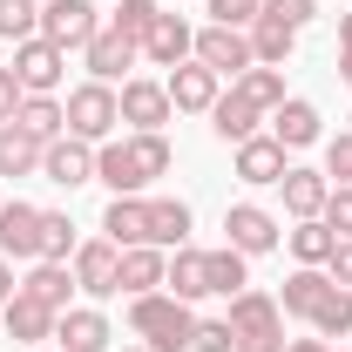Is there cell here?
Returning <instances> with one entry per match:
<instances>
[{"mask_svg": "<svg viewBox=\"0 0 352 352\" xmlns=\"http://www.w3.org/2000/svg\"><path fill=\"white\" fill-rule=\"evenodd\" d=\"M170 135L163 129H135V135H109L95 142V183H109V197H142V183L170 176Z\"/></svg>", "mask_w": 352, "mask_h": 352, "instance_id": "1", "label": "cell"}, {"mask_svg": "<svg viewBox=\"0 0 352 352\" xmlns=\"http://www.w3.org/2000/svg\"><path fill=\"white\" fill-rule=\"evenodd\" d=\"M129 332L149 352H190V339H197V311L183 305L176 292H142V298H129Z\"/></svg>", "mask_w": 352, "mask_h": 352, "instance_id": "2", "label": "cell"}, {"mask_svg": "<svg viewBox=\"0 0 352 352\" xmlns=\"http://www.w3.org/2000/svg\"><path fill=\"white\" fill-rule=\"evenodd\" d=\"M230 339H237V352H285V311H278V298L271 292H258V285H244L237 298H230Z\"/></svg>", "mask_w": 352, "mask_h": 352, "instance_id": "3", "label": "cell"}, {"mask_svg": "<svg viewBox=\"0 0 352 352\" xmlns=\"http://www.w3.org/2000/svg\"><path fill=\"white\" fill-rule=\"evenodd\" d=\"M68 135H82V142H109V135L122 129V102H116V88L109 82H82L68 88Z\"/></svg>", "mask_w": 352, "mask_h": 352, "instance_id": "4", "label": "cell"}, {"mask_svg": "<svg viewBox=\"0 0 352 352\" xmlns=\"http://www.w3.org/2000/svg\"><path fill=\"white\" fill-rule=\"evenodd\" d=\"M223 244L244 251V258H264V251L285 244V223L271 217L264 204H230V210H223Z\"/></svg>", "mask_w": 352, "mask_h": 352, "instance_id": "5", "label": "cell"}, {"mask_svg": "<svg viewBox=\"0 0 352 352\" xmlns=\"http://www.w3.org/2000/svg\"><path fill=\"white\" fill-rule=\"evenodd\" d=\"M41 34L61 54H82L95 34H102V14H95V0H47L41 7Z\"/></svg>", "mask_w": 352, "mask_h": 352, "instance_id": "6", "label": "cell"}, {"mask_svg": "<svg viewBox=\"0 0 352 352\" xmlns=\"http://www.w3.org/2000/svg\"><path fill=\"white\" fill-rule=\"evenodd\" d=\"M14 75H21V88L28 95H54V88L68 82V54L47 41V34H34V41H14V61H7Z\"/></svg>", "mask_w": 352, "mask_h": 352, "instance_id": "7", "label": "cell"}, {"mask_svg": "<svg viewBox=\"0 0 352 352\" xmlns=\"http://www.w3.org/2000/svg\"><path fill=\"white\" fill-rule=\"evenodd\" d=\"M68 271H75V292H88V298H116V292H122V285H116L122 251H116L109 237H82L75 258H68Z\"/></svg>", "mask_w": 352, "mask_h": 352, "instance_id": "8", "label": "cell"}, {"mask_svg": "<svg viewBox=\"0 0 352 352\" xmlns=\"http://www.w3.org/2000/svg\"><path fill=\"white\" fill-rule=\"evenodd\" d=\"M135 61H142V47H135L122 28H109V21H102V34L82 47L88 82H109V88H116V82H129V68H135Z\"/></svg>", "mask_w": 352, "mask_h": 352, "instance_id": "9", "label": "cell"}, {"mask_svg": "<svg viewBox=\"0 0 352 352\" xmlns=\"http://www.w3.org/2000/svg\"><path fill=\"white\" fill-rule=\"evenodd\" d=\"M190 61H204L210 75H230V82H237L244 68H258V61H251V34H244V28H217V21L197 34V54H190Z\"/></svg>", "mask_w": 352, "mask_h": 352, "instance_id": "10", "label": "cell"}, {"mask_svg": "<svg viewBox=\"0 0 352 352\" xmlns=\"http://www.w3.org/2000/svg\"><path fill=\"white\" fill-rule=\"evenodd\" d=\"M163 88H170V109H176V116H210L217 95H223V75H210L204 61H183V68L163 75Z\"/></svg>", "mask_w": 352, "mask_h": 352, "instance_id": "11", "label": "cell"}, {"mask_svg": "<svg viewBox=\"0 0 352 352\" xmlns=\"http://www.w3.org/2000/svg\"><path fill=\"white\" fill-rule=\"evenodd\" d=\"M190 54H197V28H190L183 14L163 7V14H156V28L142 34V61H149V68H183Z\"/></svg>", "mask_w": 352, "mask_h": 352, "instance_id": "12", "label": "cell"}, {"mask_svg": "<svg viewBox=\"0 0 352 352\" xmlns=\"http://www.w3.org/2000/svg\"><path fill=\"white\" fill-rule=\"evenodd\" d=\"M116 102H122V122H129V135L135 129H163L176 109H170V88L163 82H149V75H129V82L116 88Z\"/></svg>", "mask_w": 352, "mask_h": 352, "instance_id": "13", "label": "cell"}, {"mask_svg": "<svg viewBox=\"0 0 352 352\" xmlns=\"http://www.w3.org/2000/svg\"><path fill=\"white\" fill-rule=\"evenodd\" d=\"M41 176H47V183H61V190L95 183V142H82V135H54V142L41 149Z\"/></svg>", "mask_w": 352, "mask_h": 352, "instance_id": "14", "label": "cell"}, {"mask_svg": "<svg viewBox=\"0 0 352 352\" xmlns=\"http://www.w3.org/2000/svg\"><path fill=\"white\" fill-rule=\"evenodd\" d=\"M285 170H292V149H285L278 135H244V142H237V176H244L251 190L285 183Z\"/></svg>", "mask_w": 352, "mask_h": 352, "instance_id": "15", "label": "cell"}, {"mask_svg": "<svg viewBox=\"0 0 352 352\" xmlns=\"http://www.w3.org/2000/svg\"><path fill=\"white\" fill-rule=\"evenodd\" d=\"M54 318H61V311H47L41 298L14 292V298L0 305V332H7V339H21V346L34 352V346H47V339H54Z\"/></svg>", "mask_w": 352, "mask_h": 352, "instance_id": "16", "label": "cell"}, {"mask_svg": "<svg viewBox=\"0 0 352 352\" xmlns=\"http://www.w3.org/2000/svg\"><path fill=\"white\" fill-rule=\"evenodd\" d=\"M109 318H102V305H68L61 318H54V346L61 352H109Z\"/></svg>", "mask_w": 352, "mask_h": 352, "instance_id": "17", "label": "cell"}, {"mask_svg": "<svg viewBox=\"0 0 352 352\" xmlns=\"http://www.w3.org/2000/svg\"><path fill=\"white\" fill-rule=\"evenodd\" d=\"M0 258H41V204H0Z\"/></svg>", "mask_w": 352, "mask_h": 352, "instance_id": "18", "label": "cell"}, {"mask_svg": "<svg viewBox=\"0 0 352 352\" xmlns=\"http://www.w3.org/2000/svg\"><path fill=\"white\" fill-rule=\"evenodd\" d=\"M102 237H109L116 251L149 244V197H109V210H102Z\"/></svg>", "mask_w": 352, "mask_h": 352, "instance_id": "19", "label": "cell"}, {"mask_svg": "<svg viewBox=\"0 0 352 352\" xmlns=\"http://www.w3.org/2000/svg\"><path fill=\"white\" fill-rule=\"evenodd\" d=\"M163 278H170V251H156V244H135V251H122V271H116L122 298H142V292H163Z\"/></svg>", "mask_w": 352, "mask_h": 352, "instance_id": "20", "label": "cell"}, {"mask_svg": "<svg viewBox=\"0 0 352 352\" xmlns=\"http://www.w3.org/2000/svg\"><path fill=\"white\" fill-rule=\"evenodd\" d=\"M278 190H285V210H292V223H305V217H325V197H332L325 170H305V163H292Z\"/></svg>", "mask_w": 352, "mask_h": 352, "instance_id": "21", "label": "cell"}, {"mask_svg": "<svg viewBox=\"0 0 352 352\" xmlns=\"http://www.w3.org/2000/svg\"><path fill=\"white\" fill-rule=\"evenodd\" d=\"M264 122H271V135H278L285 149H311V142H318V109H311L305 95H285Z\"/></svg>", "mask_w": 352, "mask_h": 352, "instance_id": "22", "label": "cell"}, {"mask_svg": "<svg viewBox=\"0 0 352 352\" xmlns=\"http://www.w3.org/2000/svg\"><path fill=\"white\" fill-rule=\"evenodd\" d=\"M325 292H332V278H325L318 264H298V271L285 278V292H278V311H285V318H305V325H311V311L325 305Z\"/></svg>", "mask_w": 352, "mask_h": 352, "instance_id": "23", "label": "cell"}, {"mask_svg": "<svg viewBox=\"0 0 352 352\" xmlns=\"http://www.w3.org/2000/svg\"><path fill=\"white\" fill-rule=\"evenodd\" d=\"M163 292H176L183 305L210 298V271H204V251H197V244H176V251H170V278H163Z\"/></svg>", "mask_w": 352, "mask_h": 352, "instance_id": "24", "label": "cell"}, {"mask_svg": "<svg viewBox=\"0 0 352 352\" xmlns=\"http://www.w3.org/2000/svg\"><path fill=\"white\" fill-rule=\"evenodd\" d=\"M258 122H264V109H258V102H244L237 88L217 95V109H210V129H217V142H230V149H237L244 135H258Z\"/></svg>", "mask_w": 352, "mask_h": 352, "instance_id": "25", "label": "cell"}, {"mask_svg": "<svg viewBox=\"0 0 352 352\" xmlns=\"http://www.w3.org/2000/svg\"><path fill=\"white\" fill-rule=\"evenodd\" d=\"M244 34H251V61H258V68H285V61H292V47H298V34H292L285 21H271L264 7H258V21H251Z\"/></svg>", "mask_w": 352, "mask_h": 352, "instance_id": "26", "label": "cell"}, {"mask_svg": "<svg viewBox=\"0 0 352 352\" xmlns=\"http://www.w3.org/2000/svg\"><path fill=\"white\" fill-rule=\"evenodd\" d=\"M21 292H28V298H41L47 311H68V292H75V271H68V264H54V258H34V271L21 278Z\"/></svg>", "mask_w": 352, "mask_h": 352, "instance_id": "27", "label": "cell"}, {"mask_svg": "<svg viewBox=\"0 0 352 352\" xmlns=\"http://www.w3.org/2000/svg\"><path fill=\"white\" fill-rule=\"evenodd\" d=\"M149 244H156V251L190 244V204H183V197H149Z\"/></svg>", "mask_w": 352, "mask_h": 352, "instance_id": "28", "label": "cell"}, {"mask_svg": "<svg viewBox=\"0 0 352 352\" xmlns=\"http://www.w3.org/2000/svg\"><path fill=\"white\" fill-rule=\"evenodd\" d=\"M14 129H28L34 142L68 135V109H61V95H28V102H21V116H14Z\"/></svg>", "mask_w": 352, "mask_h": 352, "instance_id": "29", "label": "cell"}, {"mask_svg": "<svg viewBox=\"0 0 352 352\" xmlns=\"http://www.w3.org/2000/svg\"><path fill=\"white\" fill-rule=\"evenodd\" d=\"M204 271H210V298H237V292L251 285V258H244V251H230V244L204 251Z\"/></svg>", "mask_w": 352, "mask_h": 352, "instance_id": "30", "label": "cell"}, {"mask_svg": "<svg viewBox=\"0 0 352 352\" xmlns=\"http://www.w3.org/2000/svg\"><path fill=\"white\" fill-rule=\"evenodd\" d=\"M41 149L28 129H14V122H0V176H41Z\"/></svg>", "mask_w": 352, "mask_h": 352, "instance_id": "31", "label": "cell"}, {"mask_svg": "<svg viewBox=\"0 0 352 352\" xmlns=\"http://www.w3.org/2000/svg\"><path fill=\"white\" fill-rule=\"evenodd\" d=\"M285 244H292V258H298V264H318V271H325L332 244H339V230H332L325 217H305V223H292V230H285Z\"/></svg>", "mask_w": 352, "mask_h": 352, "instance_id": "32", "label": "cell"}, {"mask_svg": "<svg viewBox=\"0 0 352 352\" xmlns=\"http://www.w3.org/2000/svg\"><path fill=\"white\" fill-rule=\"evenodd\" d=\"M311 332H318V339H352V292L346 285L325 292V305L311 311Z\"/></svg>", "mask_w": 352, "mask_h": 352, "instance_id": "33", "label": "cell"}, {"mask_svg": "<svg viewBox=\"0 0 352 352\" xmlns=\"http://www.w3.org/2000/svg\"><path fill=\"white\" fill-rule=\"evenodd\" d=\"M237 95H244V102H258L264 116H271V109H278V102H285V68H244V75H237Z\"/></svg>", "mask_w": 352, "mask_h": 352, "instance_id": "34", "label": "cell"}, {"mask_svg": "<svg viewBox=\"0 0 352 352\" xmlns=\"http://www.w3.org/2000/svg\"><path fill=\"white\" fill-rule=\"evenodd\" d=\"M75 244H82V237H75V217H68V210H41V258L68 264Z\"/></svg>", "mask_w": 352, "mask_h": 352, "instance_id": "35", "label": "cell"}, {"mask_svg": "<svg viewBox=\"0 0 352 352\" xmlns=\"http://www.w3.org/2000/svg\"><path fill=\"white\" fill-rule=\"evenodd\" d=\"M41 34V0H0V41H34Z\"/></svg>", "mask_w": 352, "mask_h": 352, "instance_id": "36", "label": "cell"}, {"mask_svg": "<svg viewBox=\"0 0 352 352\" xmlns=\"http://www.w3.org/2000/svg\"><path fill=\"white\" fill-rule=\"evenodd\" d=\"M156 14H163L156 0H116V14H109V28H122V34H129L135 47H142V34L156 28Z\"/></svg>", "mask_w": 352, "mask_h": 352, "instance_id": "37", "label": "cell"}, {"mask_svg": "<svg viewBox=\"0 0 352 352\" xmlns=\"http://www.w3.org/2000/svg\"><path fill=\"white\" fill-rule=\"evenodd\" d=\"M264 14H271V21H285L292 34H305L311 21H318V0H264Z\"/></svg>", "mask_w": 352, "mask_h": 352, "instance_id": "38", "label": "cell"}, {"mask_svg": "<svg viewBox=\"0 0 352 352\" xmlns=\"http://www.w3.org/2000/svg\"><path fill=\"white\" fill-rule=\"evenodd\" d=\"M190 352H237V339H230V318H197V339H190Z\"/></svg>", "mask_w": 352, "mask_h": 352, "instance_id": "39", "label": "cell"}, {"mask_svg": "<svg viewBox=\"0 0 352 352\" xmlns=\"http://www.w3.org/2000/svg\"><path fill=\"white\" fill-rule=\"evenodd\" d=\"M325 183H352V129H339L325 142Z\"/></svg>", "mask_w": 352, "mask_h": 352, "instance_id": "40", "label": "cell"}, {"mask_svg": "<svg viewBox=\"0 0 352 352\" xmlns=\"http://www.w3.org/2000/svg\"><path fill=\"white\" fill-rule=\"evenodd\" d=\"M204 7H210V21H217V28H251L264 0H204Z\"/></svg>", "mask_w": 352, "mask_h": 352, "instance_id": "41", "label": "cell"}, {"mask_svg": "<svg viewBox=\"0 0 352 352\" xmlns=\"http://www.w3.org/2000/svg\"><path fill=\"white\" fill-rule=\"evenodd\" d=\"M325 223H332L339 237H352V183H332V197H325Z\"/></svg>", "mask_w": 352, "mask_h": 352, "instance_id": "42", "label": "cell"}, {"mask_svg": "<svg viewBox=\"0 0 352 352\" xmlns=\"http://www.w3.org/2000/svg\"><path fill=\"white\" fill-rule=\"evenodd\" d=\"M21 102H28L21 75H14V68H0V122H14V116H21Z\"/></svg>", "mask_w": 352, "mask_h": 352, "instance_id": "43", "label": "cell"}, {"mask_svg": "<svg viewBox=\"0 0 352 352\" xmlns=\"http://www.w3.org/2000/svg\"><path fill=\"white\" fill-rule=\"evenodd\" d=\"M325 278L352 292V237H339V244H332V258H325Z\"/></svg>", "mask_w": 352, "mask_h": 352, "instance_id": "44", "label": "cell"}, {"mask_svg": "<svg viewBox=\"0 0 352 352\" xmlns=\"http://www.w3.org/2000/svg\"><path fill=\"white\" fill-rule=\"evenodd\" d=\"M339 75L352 82V14H339Z\"/></svg>", "mask_w": 352, "mask_h": 352, "instance_id": "45", "label": "cell"}, {"mask_svg": "<svg viewBox=\"0 0 352 352\" xmlns=\"http://www.w3.org/2000/svg\"><path fill=\"white\" fill-rule=\"evenodd\" d=\"M285 352H332V339H318V332L311 339H285Z\"/></svg>", "mask_w": 352, "mask_h": 352, "instance_id": "46", "label": "cell"}, {"mask_svg": "<svg viewBox=\"0 0 352 352\" xmlns=\"http://www.w3.org/2000/svg\"><path fill=\"white\" fill-rule=\"evenodd\" d=\"M14 292H21V278H14V264L0 258V305H7V298H14Z\"/></svg>", "mask_w": 352, "mask_h": 352, "instance_id": "47", "label": "cell"}, {"mask_svg": "<svg viewBox=\"0 0 352 352\" xmlns=\"http://www.w3.org/2000/svg\"><path fill=\"white\" fill-rule=\"evenodd\" d=\"M116 352H149V346H116Z\"/></svg>", "mask_w": 352, "mask_h": 352, "instance_id": "48", "label": "cell"}, {"mask_svg": "<svg viewBox=\"0 0 352 352\" xmlns=\"http://www.w3.org/2000/svg\"><path fill=\"white\" fill-rule=\"evenodd\" d=\"M332 352H352V346H332Z\"/></svg>", "mask_w": 352, "mask_h": 352, "instance_id": "49", "label": "cell"}, {"mask_svg": "<svg viewBox=\"0 0 352 352\" xmlns=\"http://www.w3.org/2000/svg\"><path fill=\"white\" fill-rule=\"evenodd\" d=\"M34 352H47V346H34ZM54 352H61V346H54Z\"/></svg>", "mask_w": 352, "mask_h": 352, "instance_id": "50", "label": "cell"}, {"mask_svg": "<svg viewBox=\"0 0 352 352\" xmlns=\"http://www.w3.org/2000/svg\"><path fill=\"white\" fill-rule=\"evenodd\" d=\"M0 204H7V197H0Z\"/></svg>", "mask_w": 352, "mask_h": 352, "instance_id": "51", "label": "cell"}, {"mask_svg": "<svg viewBox=\"0 0 352 352\" xmlns=\"http://www.w3.org/2000/svg\"><path fill=\"white\" fill-rule=\"evenodd\" d=\"M0 339H7V332H0Z\"/></svg>", "mask_w": 352, "mask_h": 352, "instance_id": "52", "label": "cell"}, {"mask_svg": "<svg viewBox=\"0 0 352 352\" xmlns=\"http://www.w3.org/2000/svg\"><path fill=\"white\" fill-rule=\"evenodd\" d=\"M346 129H352V122H346Z\"/></svg>", "mask_w": 352, "mask_h": 352, "instance_id": "53", "label": "cell"}, {"mask_svg": "<svg viewBox=\"0 0 352 352\" xmlns=\"http://www.w3.org/2000/svg\"><path fill=\"white\" fill-rule=\"evenodd\" d=\"M41 7H47V0H41Z\"/></svg>", "mask_w": 352, "mask_h": 352, "instance_id": "54", "label": "cell"}]
</instances>
